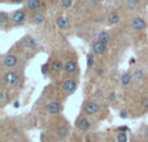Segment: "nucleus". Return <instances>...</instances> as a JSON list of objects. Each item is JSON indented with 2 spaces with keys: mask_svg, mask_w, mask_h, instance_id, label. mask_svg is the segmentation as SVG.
<instances>
[{
  "mask_svg": "<svg viewBox=\"0 0 148 142\" xmlns=\"http://www.w3.org/2000/svg\"><path fill=\"white\" fill-rule=\"evenodd\" d=\"M20 81V75L14 69L7 70L4 74H3V84L7 88H13L16 87Z\"/></svg>",
  "mask_w": 148,
  "mask_h": 142,
  "instance_id": "nucleus-1",
  "label": "nucleus"
},
{
  "mask_svg": "<svg viewBox=\"0 0 148 142\" xmlns=\"http://www.w3.org/2000/svg\"><path fill=\"white\" fill-rule=\"evenodd\" d=\"M78 88V80L73 76H68V78L62 79L61 81V91L64 92L65 96H70Z\"/></svg>",
  "mask_w": 148,
  "mask_h": 142,
  "instance_id": "nucleus-2",
  "label": "nucleus"
},
{
  "mask_svg": "<svg viewBox=\"0 0 148 142\" xmlns=\"http://www.w3.org/2000/svg\"><path fill=\"white\" fill-rule=\"evenodd\" d=\"M100 111V106L95 99H88L84 102V105L82 106V114L87 115V116H95Z\"/></svg>",
  "mask_w": 148,
  "mask_h": 142,
  "instance_id": "nucleus-3",
  "label": "nucleus"
},
{
  "mask_svg": "<svg viewBox=\"0 0 148 142\" xmlns=\"http://www.w3.org/2000/svg\"><path fill=\"white\" fill-rule=\"evenodd\" d=\"M46 111L48 112V115H51V116H57V115H60L64 111V105H62L61 101H59V99H52V101H49L48 103H47Z\"/></svg>",
  "mask_w": 148,
  "mask_h": 142,
  "instance_id": "nucleus-4",
  "label": "nucleus"
},
{
  "mask_svg": "<svg viewBox=\"0 0 148 142\" xmlns=\"http://www.w3.org/2000/svg\"><path fill=\"white\" fill-rule=\"evenodd\" d=\"M18 56L14 53V52H8L3 56V66L5 69L10 70V69H14L16 66L18 65Z\"/></svg>",
  "mask_w": 148,
  "mask_h": 142,
  "instance_id": "nucleus-5",
  "label": "nucleus"
},
{
  "mask_svg": "<svg viewBox=\"0 0 148 142\" xmlns=\"http://www.w3.org/2000/svg\"><path fill=\"white\" fill-rule=\"evenodd\" d=\"M18 45L25 52H30V51H34V49L38 47V43H36L35 38H33V36H30V35H26L18 41Z\"/></svg>",
  "mask_w": 148,
  "mask_h": 142,
  "instance_id": "nucleus-6",
  "label": "nucleus"
},
{
  "mask_svg": "<svg viewBox=\"0 0 148 142\" xmlns=\"http://www.w3.org/2000/svg\"><path fill=\"white\" fill-rule=\"evenodd\" d=\"M75 128L79 131V132H87L91 128V120L87 118V115H79L75 120Z\"/></svg>",
  "mask_w": 148,
  "mask_h": 142,
  "instance_id": "nucleus-7",
  "label": "nucleus"
},
{
  "mask_svg": "<svg viewBox=\"0 0 148 142\" xmlns=\"http://www.w3.org/2000/svg\"><path fill=\"white\" fill-rule=\"evenodd\" d=\"M55 132H56V136L60 140H66L70 136V127L66 122H60L56 125V131Z\"/></svg>",
  "mask_w": 148,
  "mask_h": 142,
  "instance_id": "nucleus-8",
  "label": "nucleus"
},
{
  "mask_svg": "<svg viewBox=\"0 0 148 142\" xmlns=\"http://www.w3.org/2000/svg\"><path fill=\"white\" fill-rule=\"evenodd\" d=\"M26 10L25 9H18V10H14V12L10 14V22L13 23L14 26H20V25H23L26 21Z\"/></svg>",
  "mask_w": 148,
  "mask_h": 142,
  "instance_id": "nucleus-9",
  "label": "nucleus"
},
{
  "mask_svg": "<svg viewBox=\"0 0 148 142\" xmlns=\"http://www.w3.org/2000/svg\"><path fill=\"white\" fill-rule=\"evenodd\" d=\"M78 71V64L75 60L73 58H66L64 61V72L69 76H73L74 74Z\"/></svg>",
  "mask_w": 148,
  "mask_h": 142,
  "instance_id": "nucleus-10",
  "label": "nucleus"
},
{
  "mask_svg": "<svg viewBox=\"0 0 148 142\" xmlns=\"http://www.w3.org/2000/svg\"><path fill=\"white\" fill-rule=\"evenodd\" d=\"M130 26L134 31H144L147 28V22L142 17H134L130 22Z\"/></svg>",
  "mask_w": 148,
  "mask_h": 142,
  "instance_id": "nucleus-11",
  "label": "nucleus"
},
{
  "mask_svg": "<svg viewBox=\"0 0 148 142\" xmlns=\"http://www.w3.org/2000/svg\"><path fill=\"white\" fill-rule=\"evenodd\" d=\"M91 52L96 56H100V54H104L107 52V44L103 43L100 40H95L91 45Z\"/></svg>",
  "mask_w": 148,
  "mask_h": 142,
  "instance_id": "nucleus-12",
  "label": "nucleus"
},
{
  "mask_svg": "<svg viewBox=\"0 0 148 142\" xmlns=\"http://www.w3.org/2000/svg\"><path fill=\"white\" fill-rule=\"evenodd\" d=\"M25 7L30 12H38L43 8V1L42 0H26Z\"/></svg>",
  "mask_w": 148,
  "mask_h": 142,
  "instance_id": "nucleus-13",
  "label": "nucleus"
},
{
  "mask_svg": "<svg viewBox=\"0 0 148 142\" xmlns=\"http://www.w3.org/2000/svg\"><path fill=\"white\" fill-rule=\"evenodd\" d=\"M30 21H31V23H34V25H36V26L43 25L44 21H46V14H44V12H42V10L34 12L30 17Z\"/></svg>",
  "mask_w": 148,
  "mask_h": 142,
  "instance_id": "nucleus-14",
  "label": "nucleus"
},
{
  "mask_svg": "<svg viewBox=\"0 0 148 142\" xmlns=\"http://www.w3.org/2000/svg\"><path fill=\"white\" fill-rule=\"evenodd\" d=\"M49 65H51V72H53V74H60L64 71V62L59 58L52 60L49 62Z\"/></svg>",
  "mask_w": 148,
  "mask_h": 142,
  "instance_id": "nucleus-15",
  "label": "nucleus"
},
{
  "mask_svg": "<svg viewBox=\"0 0 148 142\" xmlns=\"http://www.w3.org/2000/svg\"><path fill=\"white\" fill-rule=\"evenodd\" d=\"M120 20H121V17H120V14H118V12H116V10L109 12L108 13V16H107V23L109 26L117 25V23L120 22Z\"/></svg>",
  "mask_w": 148,
  "mask_h": 142,
  "instance_id": "nucleus-16",
  "label": "nucleus"
},
{
  "mask_svg": "<svg viewBox=\"0 0 148 142\" xmlns=\"http://www.w3.org/2000/svg\"><path fill=\"white\" fill-rule=\"evenodd\" d=\"M133 72H130V71H125V72L121 75V84H122V87H129L131 84V81H133Z\"/></svg>",
  "mask_w": 148,
  "mask_h": 142,
  "instance_id": "nucleus-17",
  "label": "nucleus"
},
{
  "mask_svg": "<svg viewBox=\"0 0 148 142\" xmlns=\"http://www.w3.org/2000/svg\"><path fill=\"white\" fill-rule=\"evenodd\" d=\"M56 26L60 30H66L69 27V20H68L65 16H59L56 18Z\"/></svg>",
  "mask_w": 148,
  "mask_h": 142,
  "instance_id": "nucleus-18",
  "label": "nucleus"
},
{
  "mask_svg": "<svg viewBox=\"0 0 148 142\" xmlns=\"http://www.w3.org/2000/svg\"><path fill=\"white\" fill-rule=\"evenodd\" d=\"M96 40H100V41H103V43H105V44H108L110 40H112V36H110V34L108 32V31H100L99 34H97V36H96Z\"/></svg>",
  "mask_w": 148,
  "mask_h": 142,
  "instance_id": "nucleus-19",
  "label": "nucleus"
},
{
  "mask_svg": "<svg viewBox=\"0 0 148 142\" xmlns=\"http://www.w3.org/2000/svg\"><path fill=\"white\" fill-rule=\"evenodd\" d=\"M9 22H10V16L8 14L7 12H1V13H0V27L5 28Z\"/></svg>",
  "mask_w": 148,
  "mask_h": 142,
  "instance_id": "nucleus-20",
  "label": "nucleus"
},
{
  "mask_svg": "<svg viewBox=\"0 0 148 142\" xmlns=\"http://www.w3.org/2000/svg\"><path fill=\"white\" fill-rule=\"evenodd\" d=\"M0 102H1V107L7 106V103L9 102L8 101V92L5 89H1V92H0Z\"/></svg>",
  "mask_w": 148,
  "mask_h": 142,
  "instance_id": "nucleus-21",
  "label": "nucleus"
},
{
  "mask_svg": "<svg viewBox=\"0 0 148 142\" xmlns=\"http://www.w3.org/2000/svg\"><path fill=\"white\" fill-rule=\"evenodd\" d=\"M116 141L117 142H127V135L125 132H117L116 133Z\"/></svg>",
  "mask_w": 148,
  "mask_h": 142,
  "instance_id": "nucleus-22",
  "label": "nucleus"
},
{
  "mask_svg": "<svg viewBox=\"0 0 148 142\" xmlns=\"http://www.w3.org/2000/svg\"><path fill=\"white\" fill-rule=\"evenodd\" d=\"M40 71L42 74H43L44 76H47L49 72H51V65H49V62H46V64H43L40 66Z\"/></svg>",
  "mask_w": 148,
  "mask_h": 142,
  "instance_id": "nucleus-23",
  "label": "nucleus"
},
{
  "mask_svg": "<svg viewBox=\"0 0 148 142\" xmlns=\"http://www.w3.org/2000/svg\"><path fill=\"white\" fill-rule=\"evenodd\" d=\"M94 65H95V54L91 52V53L87 54V67L91 69V67H94Z\"/></svg>",
  "mask_w": 148,
  "mask_h": 142,
  "instance_id": "nucleus-24",
  "label": "nucleus"
},
{
  "mask_svg": "<svg viewBox=\"0 0 148 142\" xmlns=\"http://www.w3.org/2000/svg\"><path fill=\"white\" fill-rule=\"evenodd\" d=\"M73 1L74 0H60V5H61L62 9H69L73 5Z\"/></svg>",
  "mask_w": 148,
  "mask_h": 142,
  "instance_id": "nucleus-25",
  "label": "nucleus"
},
{
  "mask_svg": "<svg viewBox=\"0 0 148 142\" xmlns=\"http://www.w3.org/2000/svg\"><path fill=\"white\" fill-rule=\"evenodd\" d=\"M133 78L135 79V80H140V79L143 78V71H142L140 69H136L133 72Z\"/></svg>",
  "mask_w": 148,
  "mask_h": 142,
  "instance_id": "nucleus-26",
  "label": "nucleus"
},
{
  "mask_svg": "<svg viewBox=\"0 0 148 142\" xmlns=\"http://www.w3.org/2000/svg\"><path fill=\"white\" fill-rule=\"evenodd\" d=\"M142 106L148 109V97H143V98H142Z\"/></svg>",
  "mask_w": 148,
  "mask_h": 142,
  "instance_id": "nucleus-27",
  "label": "nucleus"
},
{
  "mask_svg": "<svg viewBox=\"0 0 148 142\" xmlns=\"http://www.w3.org/2000/svg\"><path fill=\"white\" fill-rule=\"evenodd\" d=\"M87 1H88L90 5H96V4H99L101 0H87Z\"/></svg>",
  "mask_w": 148,
  "mask_h": 142,
  "instance_id": "nucleus-28",
  "label": "nucleus"
},
{
  "mask_svg": "<svg viewBox=\"0 0 148 142\" xmlns=\"http://www.w3.org/2000/svg\"><path fill=\"white\" fill-rule=\"evenodd\" d=\"M26 0H10V3H13V4H22Z\"/></svg>",
  "mask_w": 148,
  "mask_h": 142,
  "instance_id": "nucleus-29",
  "label": "nucleus"
},
{
  "mask_svg": "<svg viewBox=\"0 0 148 142\" xmlns=\"http://www.w3.org/2000/svg\"><path fill=\"white\" fill-rule=\"evenodd\" d=\"M95 96H96L97 98H101V96H103V94H101V91H100V89H97L96 93H95Z\"/></svg>",
  "mask_w": 148,
  "mask_h": 142,
  "instance_id": "nucleus-30",
  "label": "nucleus"
},
{
  "mask_svg": "<svg viewBox=\"0 0 148 142\" xmlns=\"http://www.w3.org/2000/svg\"><path fill=\"white\" fill-rule=\"evenodd\" d=\"M104 69H101V67H100V69H97V71H96V74L97 75H103V74H104Z\"/></svg>",
  "mask_w": 148,
  "mask_h": 142,
  "instance_id": "nucleus-31",
  "label": "nucleus"
},
{
  "mask_svg": "<svg viewBox=\"0 0 148 142\" xmlns=\"http://www.w3.org/2000/svg\"><path fill=\"white\" fill-rule=\"evenodd\" d=\"M113 98H116V93H114V92H110V94H109V99H113Z\"/></svg>",
  "mask_w": 148,
  "mask_h": 142,
  "instance_id": "nucleus-32",
  "label": "nucleus"
},
{
  "mask_svg": "<svg viewBox=\"0 0 148 142\" xmlns=\"http://www.w3.org/2000/svg\"><path fill=\"white\" fill-rule=\"evenodd\" d=\"M14 107L17 109V107H20V103H18V101H16V103H14Z\"/></svg>",
  "mask_w": 148,
  "mask_h": 142,
  "instance_id": "nucleus-33",
  "label": "nucleus"
},
{
  "mask_svg": "<svg viewBox=\"0 0 148 142\" xmlns=\"http://www.w3.org/2000/svg\"><path fill=\"white\" fill-rule=\"evenodd\" d=\"M47 1H49V3H53V1H56V0H47Z\"/></svg>",
  "mask_w": 148,
  "mask_h": 142,
  "instance_id": "nucleus-34",
  "label": "nucleus"
},
{
  "mask_svg": "<svg viewBox=\"0 0 148 142\" xmlns=\"http://www.w3.org/2000/svg\"><path fill=\"white\" fill-rule=\"evenodd\" d=\"M44 142H53V141H51V140H48V141H44Z\"/></svg>",
  "mask_w": 148,
  "mask_h": 142,
  "instance_id": "nucleus-35",
  "label": "nucleus"
},
{
  "mask_svg": "<svg viewBox=\"0 0 148 142\" xmlns=\"http://www.w3.org/2000/svg\"><path fill=\"white\" fill-rule=\"evenodd\" d=\"M143 1H148V0H143Z\"/></svg>",
  "mask_w": 148,
  "mask_h": 142,
  "instance_id": "nucleus-36",
  "label": "nucleus"
},
{
  "mask_svg": "<svg viewBox=\"0 0 148 142\" xmlns=\"http://www.w3.org/2000/svg\"><path fill=\"white\" fill-rule=\"evenodd\" d=\"M134 142H139V141H134Z\"/></svg>",
  "mask_w": 148,
  "mask_h": 142,
  "instance_id": "nucleus-37",
  "label": "nucleus"
}]
</instances>
